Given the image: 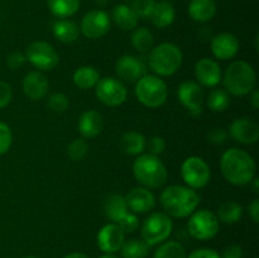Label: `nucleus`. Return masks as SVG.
<instances>
[{
    "instance_id": "nucleus-7",
    "label": "nucleus",
    "mask_w": 259,
    "mask_h": 258,
    "mask_svg": "<svg viewBox=\"0 0 259 258\" xmlns=\"http://www.w3.org/2000/svg\"><path fill=\"white\" fill-rule=\"evenodd\" d=\"M174 223L166 212H153L142 225V240L148 247L166 242L171 235Z\"/></svg>"
},
{
    "instance_id": "nucleus-45",
    "label": "nucleus",
    "mask_w": 259,
    "mask_h": 258,
    "mask_svg": "<svg viewBox=\"0 0 259 258\" xmlns=\"http://www.w3.org/2000/svg\"><path fill=\"white\" fill-rule=\"evenodd\" d=\"M220 258H243V249L240 245L232 244L227 247Z\"/></svg>"
},
{
    "instance_id": "nucleus-48",
    "label": "nucleus",
    "mask_w": 259,
    "mask_h": 258,
    "mask_svg": "<svg viewBox=\"0 0 259 258\" xmlns=\"http://www.w3.org/2000/svg\"><path fill=\"white\" fill-rule=\"evenodd\" d=\"M63 258H89V255L85 254V253H82V252H72V253H70V254L65 255Z\"/></svg>"
},
{
    "instance_id": "nucleus-30",
    "label": "nucleus",
    "mask_w": 259,
    "mask_h": 258,
    "mask_svg": "<svg viewBox=\"0 0 259 258\" xmlns=\"http://www.w3.org/2000/svg\"><path fill=\"white\" fill-rule=\"evenodd\" d=\"M132 46L139 53L151 52L154 46V37L147 28H137L131 37Z\"/></svg>"
},
{
    "instance_id": "nucleus-35",
    "label": "nucleus",
    "mask_w": 259,
    "mask_h": 258,
    "mask_svg": "<svg viewBox=\"0 0 259 258\" xmlns=\"http://www.w3.org/2000/svg\"><path fill=\"white\" fill-rule=\"evenodd\" d=\"M89 152V143L85 138H76L68 144L67 154L72 161H81Z\"/></svg>"
},
{
    "instance_id": "nucleus-50",
    "label": "nucleus",
    "mask_w": 259,
    "mask_h": 258,
    "mask_svg": "<svg viewBox=\"0 0 259 258\" xmlns=\"http://www.w3.org/2000/svg\"><path fill=\"white\" fill-rule=\"evenodd\" d=\"M99 258H118V257H115L114 254H108V253H104V254L100 255Z\"/></svg>"
},
{
    "instance_id": "nucleus-19",
    "label": "nucleus",
    "mask_w": 259,
    "mask_h": 258,
    "mask_svg": "<svg viewBox=\"0 0 259 258\" xmlns=\"http://www.w3.org/2000/svg\"><path fill=\"white\" fill-rule=\"evenodd\" d=\"M211 52L218 60H232L239 52V40L232 33H219L211 39Z\"/></svg>"
},
{
    "instance_id": "nucleus-20",
    "label": "nucleus",
    "mask_w": 259,
    "mask_h": 258,
    "mask_svg": "<svg viewBox=\"0 0 259 258\" xmlns=\"http://www.w3.org/2000/svg\"><path fill=\"white\" fill-rule=\"evenodd\" d=\"M22 89L24 95L30 100H40L50 90L48 78L39 71H32L23 78Z\"/></svg>"
},
{
    "instance_id": "nucleus-15",
    "label": "nucleus",
    "mask_w": 259,
    "mask_h": 258,
    "mask_svg": "<svg viewBox=\"0 0 259 258\" xmlns=\"http://www.w3.org/2000/svg\"><path fill=\"white\" fill-rule=\"evenodd\" d=\"M124 240H125V233L116 223H109V224L104 225L99 230L98 237H96L99 249L108 254H114L115 252L120 250Z\"/></svg>"
},
{
    "instance_id": "nucleus-1",
    "label": "nucleus",
    "mask_w": 259,
    "mask_h": 258,
    "mask_svg": "<svg viewBox=\"0 0 259 258\" xmlns=\"http://www.w3.org/2000/svg\"><path fill=\"white\" fill-rule=\"evenodd\" d=\"M220 169L230 184L244 186L255 177V162L248 152L239 148H230L220 158Z\"/></svg>"
},
{
    "instance_id": "nucleus-5",
    "label": "nucleus",
    "mask_w": 259,
    "mask_h": 258,
    "mask_svg": "<svg viewBox=\"0 0 259 258\" xmlns=\"http://www.w3.org/2000/svg\"><path fill=\"white\" fill-rule=\"evenodd\" d=\"M184 61L181 48L175 43H161L151 50L148 56V66L156 76L167 77L180 70Z\"/></svg>"
},
{
    "instance_id": "nucleus-9",
    "label": "nucleus",
    "mask_w": 259,
    "mask_h": 258,
    "mask_svg": "<svg viewBox=\"0 0 259 258\" xmlns=\"http://www.w3.org/2000/svg\"><path fill=\"white\" fill-rule=\"evenodd\" d=\"M181 176L187 187L194 190L206 186L211 177L210 166L201 157H187L181 166Z\"/></svg>"
},
{
    "instance_id": "nucleus-36",
    "label": "nucleus",
    "mask_w": 259,
    "mask_h": 258,
    "mask_svg": "<svg viewBox=\"0 0 259 258\" xmlns=\"http://www.w3.org/2000/svg\"><path fill=\"white\" fill-rule=\"evenodd\" d=\"M70 106V100L62 93H55L48 98V108L55 113H65Z\"/></svg>"
},
{
    "instance_id": "nucleus-51",
    "label": "nucleus",
    "mask_w": 259,
    "mask_h": 258,
    "mask_svg": "<svg viewBox=\"0 0 259 258\" xmlns=\"http://www.w3.org/2000/svg\"><path fill=\"white\" fill-rule=\"evenodd\" d=\"M24 258H38V257H34V255H27V257H24Z\"/></svg>"
},
{
    "instance_id": "nucleus-24",
    "label": "nucleus",
    "mask_w": 259,
    "mask_h": 258,
    "mask_svg": "<svg viewBox=\"0 0 259 258\" xmlns=\"http://www.w3.org/2000/svg\"><path fill=\"white\" fill-rule=\"evenodd\" d=\"M175 17H176V13H175L174 5L163 0V2H158L154 4L149 18H151L154 27L163 29V28L169 27L174 23Z\"/></svg>"
},
{
    "instance_id": "nucleus-44",
    "label": "nucleus",
    "mask_w": 259,
    "mask_h": 258,
    "mask_svg": "<svg viewBox=\"0 0 259 258\" xmlns=\"http://www.w3.org/2000/svg\"><path fill=\"white\" fill-rule=\"evenodd\" d=\"M187 258H220V254L217 250L210 248H200L190 253Z\"/></svg>"
},
{
    "instance_id": "nucleus-27",
    "label": "nucleus",
    "mask_w": 259,
    "mask_h": 258,
    "mask_svg": "<svg viewBox=\"0 0 259 258\" xmlns=\"http://www.w3.org/2000/svg\"><path fill=\"white\" fill-rule=\"evenodd\" d=\"M100 78V72L93 66H81L73 72L72 76L73 83L82 90L95 88Z\"/></svg>"
},
{
    "instance_id": "nucleus-22",
    "label": "nucleus",
    "mask_w": 259,
    "mask_h": 258,
    "mask_svg": "<svg viewBox=\"0 0 259 258\" xmlns=\"http://www.w3.org/2000/svg\"><path fill=\"white\" fill-rule=\"evenodd\" d=\"M217 14L215 0H191L189 5V15L192 20L205 23L211 20Z\"/></svg>"
},
{
    "instance_id": "nucleus-16",
    "label": "nucleus",
    "mask_w": 259,
    "mask_h": 258,
    "mask_svg": "<svg viewBox=\"0 0 259 258\" xmlns=\"http://www.w3.org/2000/svg\"><path fill=\"white\" fill-rule=\"evenodd\" d=\"M128 209L134 214H147L156 206V197L147 187H133L124 196Z\"/></svg>"
},
{
    "instance_id": "nucleus-38",
    "label": "nucleus",
    "mask_w": 259,
    "mask_h": 258,
    "mask_svg": "<svg viewBox=\"0 0 259 258\" xmlns=\"http://www.w3.org/2000/svg\"><path fill=\"white\" fill-rule=\"evenodd\" d=\"M13 143V133L7 123L0 120V156L5 154L10 149Z\"/></svg>"
},
{
    "instance_id": "nucleus-33",
    "label": "nucleus",
    "mask_w": 259,
    "mask_h": 258,
    "mask_svg": "<svg viewBox=\"0 0 259 258\" xmlns=\"http://www.w3.org/2000/svg\"><path fill=\"white\" fill-rule=\"evenodd\" d=\"M149 247L142 239L124 240L120 248L123 258H147Z\"/></svg>"
},
{
    "instance_id": "nucleus-8",
    "label": "nucleus",
    "mask_w": 259,
    "mask_h": 258,
    "mask_svg": "<svg viewBox=\"0 0 259 258\" xmlns=\"http://www.w3.org/2000/svg\"><path fill=\"white\" fill-rule=\"evenodd\" d=\"M219 219L212 211L207 209L195 210L190 215L187 223V232L194 239L209 240L219 233Z\"/></svg>"
},
{
    "instance_id": "nucleus-25",
    "label": "nucleus",
    "mask_w": 259,
    "mask_h": 258,
    "mask_svg": "<svg viewBox=\"0 0 259 258\" xmlns=\"http://www.w3.org/2000/svg\"><path fill=\"white\" fill-rule=\"evenodd\" d=\"M53 35L62 43L75 42L80 34V28L70 19H58L52 25Z\"/></svg>"
},
{
    "instance_id": "nucleus-11",
    "label": "nucleus",
    "mask_w": 259,
    "mask_h": 258,
    "mask_svg": "<svg viewBox=\"0 0 259 258\" xmlns=\"http://www.w3.org/2000/svg\"><path fill=\"white\" fill-rule=\"evenodd\" d=\"M95 95L104 105L114 108V106H120L121 104L125 103L128 90L125 85L118 78L104 77L100 78L96 83Z\"/></svg>"
},
{
    "instance_id": "nucleus-6",
    "label": "nucleus",
    "mask_w": 259,
    "mask_h": 258,
    "mask_svg": "<svg viewBox=\"0 0 259 258\" xmlns=\"http://www.w3.org/2000/svg\"><path fill=\"white\" fill-rule=\"evenodd\" d=\"M134 94L142 105L156 109L167 101L168 88L159 76L144 75L136 82Z\"/></svg>"
},
{
    "instance_id": "nucleus-31",
    "label": "nucleus",
    "mask_w": 259,
    "mask_h": 258,
    "mask_svg": "<svg viewBox=\"0 0 259 258\" xmlns=\"http://www.w3.org/2000/svg\"><path fill=\"white\" fill-rule=\"evenodd\" d=\"M243 215V207L242 205L238 204L237 201H225L223 202L218 210V219L220 222L225 223V224H234V223L239 222L240 218Z\"/></svg>"
},
{
    "instance_id": "nucleus-34",
    "label": "nucleus",
    "mask_w": 259,
    "mask_h": 258,
    "mask_svg": "<svg viewBox=\"0 0 259 258\" xmlns=\"http://www.w3.org/2000/svg\"><path fill=\"white\" fill-rule=\"evenodd\" d=\"M206 105L214 113H222L230 105L229 94L223 89H214L206 98Z\"/></svg>"
},
{
    "instance_id": "nucleus-2",
    "label": "nucleus",
    "mask_w": 259,
    "mask_h": 258,
    "mask_svg": "<svg viewBox=\"0 0 259 258\" xmlns=\"http://www.w3.org/2000/svg\"><path fill=\"white\" fill-rule=\"evenodd\" d=\"M161 205L168 217L187 218L197 209L200 196L194 189L181 185L167 186L161 194Z\"/></svg>"
},
{
    "instance_id": "nucleus-32",
    "label": "nucleus",
    "mask_w": 259,
    "mask_h": 258,
    "mask_svg": "<svg viewBox=\"0 0 259 258\" xmlns=\"http://www.w3.org/2000/svg\"><path fill=\"white\" fill-rule=\"evenodd\" d=\"M153 258H187L186 249L177 240H167L161 243L154 252Z\"/></svg>"
},
{
    "instance_id": "nucleus-41",
    "label": "nucleus",
    "mask_w": 259,
    "mask_h": 258,
    "mask_svg": "<svg viewBox=\"0 0 259 258\" xmlns=\"http://www.w3.org/2000/svg\"><path fill=\"white\" fill-rule=\"evenodd\" d=\"M207 139H209L210 143L215 144V146H222L227 142L228 133L223 128H212L207 133Z\"/></svg>"
},
{
    "instance_id": "nucleus-43",
    "label": "nucleus",
    "mask_w": 259,
    "mask_h": 258,
    "mask_svg": "<svg viewBox=\"0 0 259 258\" xmlns=\"http://www.w3.org/2000/svg\"><path fill=\"white\" fill-rule=\"evenodd\" d=\"M13 99L12 86L5 81H0V109H4L9 105Z\"/></svg>"
},
{
    "instance_id": "nucleus-39",
    "label": "nucleus",
    "mask_w": 259,
    "mask_h": 258,
    "mask_svg": "<svg viewBox=\"0 0 259 258\" xmlns=\"http://www.w3.org/2000/svg\"><path fill=\"white\" fill-rule=\"evenodd\" d=\"M124 233H133L139 228V219L134 212H126L125 217L118 223Z\"/></svg>"
},
{
    "instance_id": "nucleus-14",
    "label": "nucleus",
    "mask_w": 259,
    "mask_h": 258,
    "mask_svg": "<svg viewBox=\"0 0 259 258\" xmlns=\"http://www.w3.org/2000/svg\"><path fill=\"white\" fill-rule=\"evenodd\" d=\"M115 71L121 82L134 83L147 75V66L141 58L132 55H124L118 58Z\"/></svg>"
},
{
    "instance_id": "nucleus-3",
    "label": "nucleus",
    "mask_w": 259,
    "mask_h": 258,
    "mask_svg": "<svg viewBox=\"0 0 259 258\" xmlns=\"http://www.w3.org/2000/svg\"><path fill=\"white\" fill-rule=\"evenodd\" d=\"M222 78L225 91L233 96L248 95L257 85V73L253 66L240 60L230 63Z\"/></svg>"
},
{
    "instance_id": "nucleus-13",
    "label": "nucleus",
    "mask_w": 259,
    "mask_h": 258,
    "mask_svg": "<svg viewBox=\"0 0 259 258\" xmlns=\"http://www.w3.org/2000/svg\"><path fill=\"white\" fill-rule=\"evenodd\" d=\"M177 98L182 106H185L192 115H199L202 113L205 94L197 82H194V81L182 82L177 90Z\"/></svg>"
},
{
    "instance_id": "nucleus-40",
    "label": "nucleus",
    "mask_w": 259,
    "mask_h": 258,
    "mask_svg": "<svg viewBox=\"0 0 259 258\" xmlns=\"http://www.w3.org/2000/svg\"><path fill=\"white\" fill-rule=\"evenodd\" d=\"M146 147H148L149 153L153 154V156H159L166 149V141L162 137L154 136L149 139Z\"/></svg>"
},
{
    "instance_id": "nucleus-42",
    "label": "nucleus",
    "mask_w": 259,
    "mask_h": 258,
    "mask_svg": "<svg viewBox=\"0 0 259 258\" xmlns=\"http://www.w3.org/2000/svg\"><path fill=\"white\" fill-rule=\"evenodd\" d=\"M25 61H27V57L22 52H12L7 57V65L10 70H19L24 66Z\"/></svg>"
},
{
    "instance_id": "nucleus-49",
    "label": "nucleus",
    "mask_w": 259,
    "mask_h": 258,
    "mask_svg": "<svg viewBox=\"0 0 259 258\" xmlns=\"http://www.w3.org/2000/svg\"><path fill=\"white\" fill-rule=\"evenodd\" d=\"M252 182H253V190H254L255 194H258V192H259V180H258V177H254V179L250 181V184H252Z\"/></svg>"
},
{
    "instance_id": "nucleus-12",
    "label": "nucleus",
    "mask_w": 259,
    "mask_h": 258,
    "mask_svg": "<svg viewBox=\"0 0 259 258\" xmlns=\"http://www.w3.org/2000/svg\"><path fill=\"white\" fill-rule=\"evenodd\" d=\"M111 22L108 13L104 10H91L81 20L80 30L89 39H100L108 34Z\"/></svg>"
},
{
    "instance_id": "nucleus-47",
    "label": "nucleus",
    "mask_w": 259,
    "mask_h": 258,
    "mask_svg": "<svg viewBox=\"0 0 259 258\" xmlns=\"http://www.w3.org/2000/svg\"><path fill=\"white\" fill-rule=\"evenodd\" d=\"M250 104H252L253 109H258L259 108V93L257 89L250 93Z\"/></svg>"
},
{
    "instance_id": "nucleus-26",
    "label": "nucleus",
    "mask_w": 259,
    "mask_h": 258,
    "mask_svg": "<svg viewBox=\"0 0 259 258\" xmlns=\"http://www.w3.org/2000/svg\"><path fill=\"white\" fill-rule=\"evenodd\" d=\"M120 148L124 153L131 154V156H138L143 153L144 149L147 148V141L144 136L139 132H126L121 136Z\"/></svg>"
},
{
    "instance_id": "nucleus-29",
    "label": "nucleus",
    "mask_w": 259,
    "mask_h": 258,
    "mask_svg": "<svg viewBox=\"0 0 259 258\" xmlns=\"http://www.w3.org/2000/svg\"><path fill=\"white\" fill-rule=\"evenodd\" d=\"M51 13L60 19H67L77 13L80 0H47Z\"/></svg>"
},
{
    "instance_id": "nucleus-17",
    "label": "nucleus",
    "mask_w": 259,
    "mask_h": 258,
    "mask_svg": "<svg viewBox=\"0 0 259 258\" xmlns=\"http://www.w3.org/2000/svg\"><path fill=\"white\" fill-rule=\"evenodd\" d=\"M195 77L205 88H215L222 81V67L215 60L201 58L195 65Z\"/></svg>"
},
{
    "instance_id": "nucleus-10",
    "label": "nucleus",
    "mask_w": 259,
    "mask_h": 258,
    "mask_svg": "<svg viewBox=\"0 0 259 258\" xmlns=\"http://www.w3.org/2000/svg\"><path fill=\"white\" fill-rule=\"evenodd\" d=\"M25 57L34 67L40 71L53 70L60 61L55 47L45 40H34L30 43L27 47Z\"/></svg>"
},
{
    "instance_id": "nucleus-28",
    "label": "nucleus",
    "mask_w": 259,
    "mask_h": 258,
    "mask_svg": "<svg viewBox=\"0 0 259 258\" xmlns=\"http://www.w3.org/2000/svg\"><path fill=\"white\" fill-rule=\"evenodd\" d=\"M113 20L121 30H133L138 24L137 14L131 7L125 4H119L114 8Z\"/></svg>"
},
{
    "instance_id": "nucleus-4",
    "label": "nucleus",
    "mask_w": 259,
    "mask_h": 258,
    "mask_svg": "<svg viewBox=\"0 0 259 258\" xmlns=\"http://www.w3.org/2000/svg\"><path fill=\"white\" fill-rule=\"evenodd\" d=\"M133 175L137 181L147 189H158L167 182L168 172L158 156L141 154L133 163Z\"/></svg>"
},
{
    "instance_id": "nucleus-37",
    "label": "nucleus",
    "mask_w": 259,
    "mask_h": 258,
    "mask_svg": "<svg viewBox=\"0 0 259 258\" xmlns=\"http://www.w3.org/2000/svg\"><path fill=\"white\" fill-rule=\"evenodd\" d=\"M154 4H156L154 0H133L131 8L136 13L137 17L147 19V18L151 17Z\"/></svg>"
},
{
    "instance_id": "nucleus-46",
    "label": "nucleus",
    "mask_w": 259,
    "mask_h": 258,
    "mask_svg": "<svg viewBox=\"0 0 259 258\" xmlns=\"http://www.w3.org/2000/svg\"><path fill=\"white\" fill-rule=\"evenodd\" d=\"M248 214H249L250 219L254 223L259 222V200L255 197L253 201L248 205Z\"/></svg>"
},
{
    "instance_id": "nucleus-23",
    "label": "nucleus",
    "mask_w": 259,
    "mask_h": 258,
    "mask_svg": "<svg viewBox=\"0 0 259 258\" xmlns=\"http://www.w3.org/2000/svg\"><path fill=\"white\" fill-rule=\"evenodd\" d=\"M103 209L105 217L113 223L118 224L125 217L126 212H128V205H126L124 196L118 194H113L106 197L105 201H104Z\"/></svg>"
},
{
    "instance_id": "nucleus-21",
    "label": "nucleus",
    "mask_w": 259,
    "mask_h": 258,
    "mask_svg": "<svg viewBox=\"0 0 259 258\" xmlns=\"http://www.w3.org/2000/svg\"><path fill=\"white\" fill-rule=\"evenodd\" d=\"M78 132L85 139H93L98 137L104 129V119L99 111L86 110L78 119Z\"/></svg>"
},
{
    "instance_id": "nucleus-18",
    "label": "nucleus",
    "mask_w": 259,
    "mask_h": 258,
    "mask_svg": "<svg viewBox=\"0 0 259 258\" xmlns=\"http://www.w3.org/2000/svg\"><path fill=\"white\" fill-rule=\"evenodd\" d=\"M229 134L235 142L242 144H254L259 139V126L249 118L235 119L230 124Z\"/></svg>"
}]
</instances>
